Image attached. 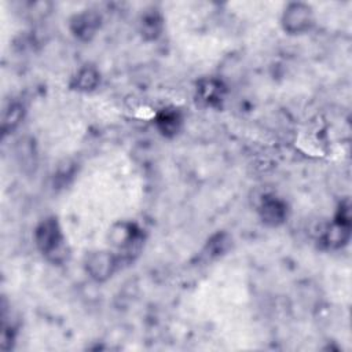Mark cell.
<instances>
[{"label":"cell","instance_id":"cell-1","mask_svg":"<svg viewBox=\"0 0 352 352\" xmlns=\"http://www.w3.org/2000/svg\"><path fill=\"white\" fill-rule=\"evenodd\" d=\"M33 241L37 250L51 263L59 264L66 260L67 249L62 228L56 217L43 219L33 231Z\"/></svg>","mask_w":352,"mask_h":352},{"label":"cell","instance_id":"cell-2","mask_svg":"<svg viewBox=\"0 0 352 352\" xmlns=\"http://www.w3.org/2000/svg\"><path fill=\"white\" fill-rule=\"evenodd\" d=\"M107 238L120 263H129L139 254L143 246L144 234L136 223L121 220L110 227Z\"/></svg>","mask_w":352,"mask_h":352},{"label":"cell","instance_id":"cell-3","mask_svg":"<svg viewBox=\"0 0 352 352\" xmlns=\"http://www.w3.org/2000/svg\"><path fill=\"white\" fill-rule=\"evenodd\" d=\"M315 25L314 8L308 3L294 1L286 4L280 15V26L287 34H304Z\"/></svg>","mask_w":352,"mask_h":352},{"label":"cell","instance_id":"cell-4","mask_svg":"<svg viewBox=\"0 0 352 352\" xmlns=\"http://www.w3.org/2000/svg\"><path fill=\"white\" fill-rule=\"evenodd\" d=\"M120 260L113 250H95L87 254L84 267L88 276L98 282L103 283L109 280L120 267Z\"/></svg>","mask_w":352,"mask_h":352},{"label":"cell","instance_id":"cell-5","mask_svg":"<svg viewBox=\"0 0 352 352\" xmlns=\"http://www.w3.org/2000/svg\"><path fill=\"white\" fill-rule=\"evenodd\" d=\"M260 220L268 227H279L289 217V206L275 194H264L257 205Z\"/></svg>","mask_w":352,"mask_h":352},{"label":"cell","instance_id":"cell-6","mask_svg":"<svg viewBox=\"0 0 352 352\" xmlns=\"http://www.w3.org/2000/svg\"><path fill=\"white\" fill-rule=\"evenodd\" d=\"M102 16L94 10H84L74 14L69 21V29L73 37L78 41H91L99 32Z\"/></svg>","mask_w":352,"mask_h":352},{"label":"cell","instance_id":"cell-7","mask_svg":"<svg viewBox=\"0 0 352 352\" xmlns=\"http://www.w3.org/2000/svg\"><path fill=\"white\" fill-rule=\"evenodd\" d=\"M227 95L226 84L216 77H204L197 82L195 99L202 107L217 109Z\"/></svg>","mask_w":352,"mask_h":352},{"label":"cell","instance_id":"cell-8","mask_svg":"<svg viewBox=\"0 0 352 352\" xmlns=\"http://www.w3.org/2000/svg\"><path fill=\"white\" fill-rule=\"evenodd\" d=\"M352 223H345L340 220H331L330 224L324 227L319 235V243L329 250H338L348 245L351 239Z\"/></svg>","mask_w":352,"mask_h":352},{"label":"cell","instance_id":"cell-9","mask_svg":"<svg viewBox=\"0 0 352 352\" xmlns=\"http://www.w3.org/2000/svg\"><path fill=\"white\" fill-rule=\"evenodd\" d=\"M154 124L164 138H175L183 126V114L176 107H165L155 114Z\"/></svg>","mask_w":352,"mask_h":352},{"label":"cell","instance_id":"cell-10","mask_svg":"<svg viewBox=\"0 0 352 352\" xmlns=\"http://www.w3.org/2000/svg\"><path fill=\"white\" fill-rule=\"evenodd\" d=\"M164 26L162 14L154 7L144 10L139 18V33L146 41H155L162 34Z\"/></svg>","mask_w":352,"mask_h":352},{"label":"cell","instance_id":"cell-11","mask_svg":"<svg viewBox=\"0 0 352 352\" xmlns=\"http://www.w3.org/2000/svg\"><path fill=\"white\" fill-rule=\"evenodd\" d=\"M100 82V73L92 65L81 66L70 80V88L77 92H92Z\"/></svg>","mask_w":352,"mask_h":352},{"label":"cell","instance_id":"cell-12","mask_svg":"<svg viewBox=\"0 0 352 352\" xmlns=\"http://www.w3.org/2000/svg\"><path fill=\"white\" fill-rule=\"evenodd\" d=\"M25 117V107L21 102H10L4 110L1 117V131L4 135L12 132L19 126Z\"/></svg>","mask_w":352,"mask_h":352},{"label":"cell","instance_id":"cell-13","mask_svg":"<svg viewBox=\"0 0 352 352\" xmlns=\"http://www.w3.org/2000/svg\"><path fill=\"white\" fill-rule=\"evenodd\" d=\"M231 246V236L226 232H217L210 236L205 246V252L209 257H219L224 254Z\"/></svg>","mask_w":352,"mask_h":352}]
</instances>
